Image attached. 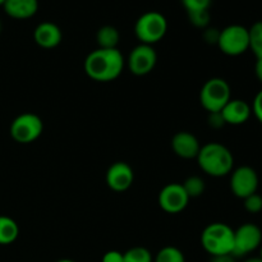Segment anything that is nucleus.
<instances>
[{"instance_id": "obj_1", "label": "nucleus", "mask_w": 262, "mask_h": 262, "mask_svg": "<svg viewBox=\"0 0 262 262\" xmlns=\"http://www.w3.org/2000/svg\"><path fill=\"white\" fill-rule=\"evenodd\" d=\"M124 56L119 49H96L86 56L84 73L101 83L115 81L124 69Z\"/></svg>"}, {"instance_id": "obj_2", "label": "nucleus", "mask_w": 262, "mask_h": 262, "mask_svg": "<svg viewBox=\"0 0 262 262\" xmlns=\"http://www.w3.org/2000/svg\"><path fill=\"white\" fill-rule=\"evenodd\" d=\"M196 159L200 169L214 178L228 176L234 168V156L232 151L219 142H210L201 146Z\"/></svg>"}, {"instance_id": "obj_3", "label": "nucleus", "mask_w": 262, "mask_h": 262, "mask_svg": "<svg viewBox=\"0 0 262 262\" xmlns=\"http://www.w3.org/2000/svg\"><path fill=\"white\" fill-rule=\"evenodd\" d=\"M201 246L211 257L232 255L234 230L225 223H211L202 230Z\"/></svg>"}, {"instance_id": "obj_4", "label": "nucleus", "mask_w": 262, "mask_h": 262, "mask_svg": "<svg viewBox=\"0 0 262 262\" xmlns=\"http://www.w3.org/2000/svg\"><path fill=\"white\" fill-rule=\"evenodd\" d=\"M232 99V90L224 78L214 77L207 79L200 91V102L207 113L222 112Z\"/></svg>"}, {"instance_id": "obj_5", "label": "nucleus", "mask_w": 262, "mask_h": 262, "mask_svg": "<svg viewBox=\"0 0 262 262\" xmlns=\"http://www.w3.org/2000/svg\"><path fill=\"white\" fill-rule=\"evenodd\" d=\"M168 31V20L160 12L143 13L135 25V35L140 43L151 45L163 40Z\"/></svg>"}, {"instance_id": "obj_6", "label": "nucleus", "mask_w": 262, "mask_h": 262, "mask_svg": "<svg viewBox=\"0 0 262 262\" xmlns=\"http://www.w3.org/2000/svg\"><path fill=\"white\" fill-rule=\"evenodd\" d=\"M217 48L228 56H239L250 50L248 28L242 25H230L220 31Z\"/></svg>"}, {"instance_id": "obj_7", "label": "nucleus", "mask_w": 262, "mask_h": 262, "mask_svg": "<svg viewBox=\"0 0 262 262\" xmlns=\"http://www.w3.org/2000/svg\"><path fill=\"white\" fill-rule=\"evenodd\" d=\"M43 123L37 114L23 113L14 118L10 124V136L20 145L32 143L42 135Z\"/></svg>"}, {"instance_id": "obj_8", "label": "nucleus", "mask_w": 262, "mask_h": 262, "mask_svg": "<svg viewBox=\"0 0 262 262\" xmlns=\"http://www.w3.org/2000/svg\"><path fill=\"white\" fill-rule=\"evenodd\" d=\"M262 245V230L253 223H246L234 230V246L232 255L234 257H245Z\"/></svg>"}, {"instance_id": "obj_9", "label": "nucleus", "mask_w": 262, "mask_h": 262, "mask_svg": "<svg viewBox=\"0 0 262 262\" xmlns=\"http://www.w3.org/2000/svg\"><path fill=\"white\" fill-rule=\"evenodd\" d=\"M258 184H260L258 174L252 166H238L230 173V191L238 199L245 200L246 197L256 193Z\"/></svg>"}, {"instance_id": "obj_10", "label": "nucleus", "mask_w": 262, "mask_h": 262, "mask_svg": "<svg viewBox=\"0 0 262 262\" xmlns=\"http://www.w3.org/2000/svg\"><path fill=\"white\" fill-rule=\"evenodd\" d=\"M158 61V54L151 45L140 43L130 50L127 59V66L130 73L142 77L154 71Z\"/></svg>"}, {"instance_id": "obj_11", "label": "nucleus", "mask_w": 262, "mask_h": 262, "mask_svg": "<svg viewBox=\"0 0 262 262\" xmlns=\"http://www.w3.org/2000/svg\"><path fill=\"white\" fill-rule=\"evenodd\" d=\"M188 194L184 191L182 183H169L160 191L158 197L159 206L168 214H179L189 202Z\"/></svg>"}, {"instance_id": "obj_12", "label": "nucleus", "mask_w": 262, "mask_h": 262, "mask_svg": "<svg viewBox=\"0 0 262 262\" xmlns=\"http://www.w3.org/2000/svg\"><path fill=\"white\" fill-rule=\"evenodd\" d=\"M135 173L130 165L124 161H117L109 166L105 176L106 186L114 192H125L132 187Z\"/></svg>"}, {"instance_id": "obj_13", "label": "nucleus", "mask_w": 262, "mask_h": 262, "mask_svg": "<svg viewBox=\"0 0 262 262\" xmlns=\"http://www.w3.org/2000/svg\"><path fill=\"white\" fill-rule=\"evenodd\" d=\"M171 150L174 151L177 156L186 160L196 159L201 150V145L197 137L192 133L182 130V132L176 133L171 138Z\"/></svg>"}, {"instance_id": "obj_14", "label": "nucleus", "mask_w": 262, "mask_h": 262, "mask_svg": "<svg viewBox=\"0 0 262 262\" xmlns=\"http://www.w3.org/2000/svg\"><path fill=\"white\" fill-rule=\"evenodd\" d=\"M220 113L224 118L225 124L242 125L248 122L252 115V107L242 99H230Z\"/></svg>"}, {"instance_id": "obj_15", "label": "nucleus", "mask_w": 262, "mask_h": 262, "mask_svg": "<svg viewBox=\"0 0 262 262\" xmlns=\"http://www.w3.org/2000/svg\"><path fill=\"white\" fill-rule=\"evenodd\" d=\"M60 27L53 22H42L33 31V41L42 49H54L61 42Z\"/></svg>"}, {"instance_id": "obj_16", "label": "nucleus", "mask_w": 262, "mask_h": 262, "mask_svg": "<svg viewBox=\"0 0 262 262\" xmlns=\"http://www.w3.org/2000/svg\"><path fill=\"white\" fill-rule=\"evenodd\" d=\"M4 12L14 19H28L38 10V0H5Z\"/></svg>"}, {"instance_id": "obj_17", "label": "nucleus", "mask_w": 262, "mask_h": 262, "mask_svg": "<svg viewBox=\"0 0 262 262\" xmlns=\"http://www.w3.org/2000/svg\"><path fill=\"white\" fill-rule=\"evenodd\" d=\"M19 227L12 217L0 215V246H9L18 239Z\"/></svg>"}, {"instance_id": "obj_18", "label": "nucleus", "mask_w": 262, "mask_h": 262, "mask_svg": "<svg viewBox=\"0 0 262 262\" xmlns=\"http://www.w3.org/2000/svg\"><path fill=\"white\" fill-rule=\"evenodd\" d=\"M120 33L114 26H102L96 33V41L100 49H118Z\"/></svg>"}, {"instance_id": "obj_19", "label": "nucleus", "mask_w": 262, "mask_h": 262, "mask_svg": "<svg viewBox=\"0 0 262 262\" xmlns=\"http://www.w3.org/2000/svg\"><path fill=\"white\" fill-rule=\"evenodd\" d=\"M250 35V50L255 54L256 59L262 58V20L255 22L248 28Z\"/></svg>"}, {"instance_id": "obj_20", "label": "nucleus", "mask_w": 262, "mask_h": 262, "mask_svg": "<svg viewBox=\"0 0 262 262\" xmlns=\"http://www.w3.org/2000/svg\"><path fill=\"white\" fill-rule=\"evenodd\" d=\"M182 186H183L184 191L188 194L189 199H197V197L202 196L205 192V188H206L204 179H202L201 177L197 176L188 177V178L182 183Z\"/></svg>"}, {"instance_id": "obj_21", "label": "nucleus", "mask_w": 262, "mask_h": 262, "mask_svg": "<svg viewBox=\"0 0 262 262\" xmlns=\"http://www.w3.org/2000/svg\"><path fill=\"white\" fill-rule=\"evenodd\" d=\"M154 262H186L184 253L174 246H166L156 253Z\"/></svg>"}, {"instance_id": "obj_22", "label": "nucleus", "mask_w": 262, "mask_h": 262, "mask_svg": "<svg viewBox=\"0 0 262 262\" xmlns=\"http://www.w3.org/2000/svg\"><path fill=\"white\" fill-rule=\"evenodd\" d=\"M123 262H154V257L147 248L132 247L123 253Z\"/></svg>"}, {"instance_id": "obj_23", "label": "nucleus", "mask_w": 262, "mask_h": 262, "mask_svg": "<svg viewBox=\"0 0 262 262\" xmlns=\"http://www.w3.org/2000/svg\"><path fill=\"white\" fill-rule=\"evenodd\" d=\"M188 19L194 27L207 28L210 25V13L209 10H197V12H189Z\"/></svg>"}, {"instance_id": "obj_24", "label": "nucleus", "mask_w": 262, "mask_h": 262, "mask_svg": "<svg viewBox=\"0 0 262 262\" xmlns=\"http://www.w3.org/2000/svg\"><path fill=\"white\" fill-rule=\"evenodd\" d=\"M243 206L250 214H258L262 211V196L257 192L243 200Z\"/></svg>"}, {"instance_id": "obj_25", "label": "nucleus", "mask_w": 262, "mask_h": 262, "mask_svg": "<svg viewBox=\"0 0 262 262\" xmlns=\"http://www.w3.org/2000/svg\"><path fill=\"white\" fill-rule=\"evenodd\" d=\"M187 13L197 12V10H209L211 0H182Z\"/></svg>"}, {"instance_id": "obj_26", "label": "nucleus", "mask_w": 262, "mask_h": 262, "mask_svg": "<svg viewBox=\"0 0 262 262\" xmlns=\"http://www.w3.org/2000/svg\"><path fill=\"white\" fill-rule=\"evenodd\" d=\"M251 107H252V114L255 115L256 119L262 124V90H260V91L256 94Z\"/></svg>"}, {"instance_id": "obj_27", "label": "nucleus", "mask_w": 262, "mask_h": 262, "mask_svg": "<svg viewBox=\"0 0 262 262\" xmlns=\"http://www.w3.org/2000/svg\"><path fill=\"white\" fill-rule=\"evenodd\" d=\"M220 31L215 27H207L204 31V40L210 45H217Z\"/></svg>"}, {"instance_id": "obj_28", "label": "nucleus", "mask_w": 262, "mask_h": 262, "mask_svg": "<svg viewBox=\"0 0 262 262\" xmlns=\"http://www.w3.org/2000/svg\"><path fill=\"white\" fill-rule=\"evenodd\" d=\"M209 124L210 127L215 128V129H219V128H223L225 125V120L223 118L222 113H210L209 114Z\"/></svg>"}, {"instance_id": "obj_29", "label": "nucleus", "mask_w": 262, "mask_h": 262, "mask_svg": "<svg viewBox=\"0 0 262 262\" xmlns=\"http://www.w3.org/2000/svg\"><path fill=\"white\" fill-rule=\"evenodd\" d=\"M101 262H123V253L119 251H107Z\"/></svg>"}, {"instance_id": "obj_30", "label": "nucleus", "mask_w": 262, "mask_h": 262, "mask_svg": "<svg viewBox=\"0 0 262 262\" xmlns=\"http://www.w3.org/2000/svg\"><path fill=\"white\" fill-rule=\"evenodd\" d=\"M210 262H235V257L233 255H223L214 256Z\"/></svg>"}, {"instance_id": "obj_31", "label": "nucleus", "mask_w": 262, "mask_h": 262, "mask_svg": "<svg viewBox=\"0 0 262 262\" xmlns=\"http://www.w3.org/2000/svg\"><path fill=\"white\" fill-rule=\"evenodd\" d=\"M255 74H256V77H257L258 81H260V83L262 84V58L256 59Z\"/></svg>"}, {"instance_id": "obj_32", "label": "nucleus", "mask_w": 262, "mask_h": 262, "mask_svg": "<svg viewBox=\"0 0 262 262\" xmlns=\"http://www.w3.org/2000/svg\"><path fill=\"white\" fill-rule=\"evenodd\" d=\"M245 262H262V260L260 257H250V258H247Z\"/></svg>"}, {"instance_id": "obj_33", "label": "nucleus", "mask_w": 262, "mask_h": 262, "mask_svg": "<svg viewBox=\"0 0 262 262\" xmlns=\"http://www.w3.org/2000/svg\"><path fill=\"white\" fill-rule=\"evenodd\" d=\"M56 262H76V261L68 260V258H63V260H59V261H56Z\"/></svg>"}, {"instance_id": "obj_34", "label": "nucleus", "mask_w": 262, "mask_h": 262, "mask_svg": "<svg viewBox=\"0 0 262 262\" xmlns=\"http://www.w3.org/2000/svg\"><path fill=\"white\" fill-rule=\"evenodd\" d=\"M258 257H260L262 260V245L260 246V256H258Z\"/></svg>"}, {"instance_id": "obj_35", "label": "nucleus", "mask_w": 262, "mask_h": 262, "mask_svg": "<svg viewBox=\"0 0 262 262\" xmlns=\"http://www.w3.org/2000/svg\"><path fill=\"white\" fill-rule=\"evenodd\" d=\"M5 3V0H0V7H3V4Z\"/></svg>"}, {"instance_id": "obj_36", "label": "nucleus", "mask_w": 262, "mask_h": 262, "mask_svg": "<svg viewBox=\"0 0 262 262\" xmlns=\"http://www.w3.org/2000/svg\"><path fill=\"white\" fill-rule=\"evenodd\" d=\"M0 30H2V23H0Z\"/></svg>"}]
</instances>
